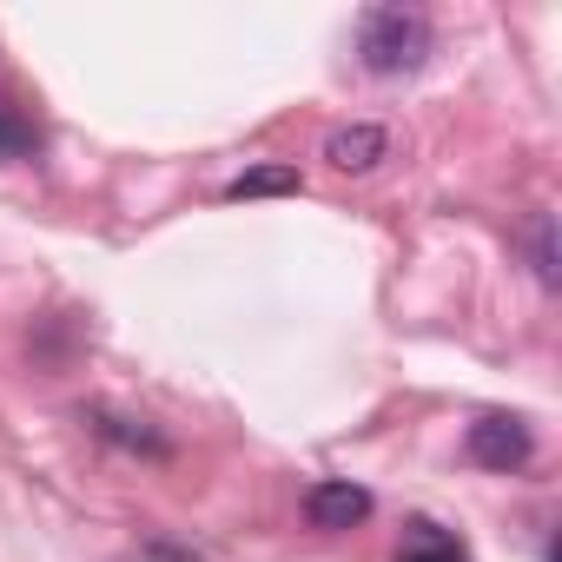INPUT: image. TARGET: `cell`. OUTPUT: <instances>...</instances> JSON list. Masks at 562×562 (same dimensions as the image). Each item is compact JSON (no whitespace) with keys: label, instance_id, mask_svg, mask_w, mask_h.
I'll use <instances>...</instances> for the list:
<instances>
[{"label":"cell","instance_id":"obj_1","mask_svg":"<svg viewBox=\"0 0 562 562\" xmlns=\"http://www.w3.org/2000/svg\"><path fill=\"white\" fill-rule=\"evenodd\" d=\"M424 47H430L424 14H411V8H371V14H364L358 54H364L371 74H411V67L424 60Z\"/></svg>","mask_w":562,"mask_h":562},{"label":"cell","instance_id":"obj_2","mask_svg":"<svg viewBox=\"0 0 562 562\" xmlns=\"http://www.w3.org/2000/svg\"><path fill=\"white\" fill-rule=\"evenodd\" d=\"M470 463H483V470L529 463V424L522 417H476L470 424Z\"/></svg>","mask_w":562,"mask_h":562},{"label":"cell","instance_id":"obj_3","mask_svg":"<svg viewBox=\"0 0 562 562\" xmlns=\"http://www.w3.org/2000/svg\"><path fill=\"white\" fill-rule=\"evenodd\" d=\"M305 516H312V529H358L371 516V490H358V483H312Z\"/></svg>","mask_w":562,"mask_h":562},{"label":"cell","instance_id":"obj_4","mask_svg":"<svg viewBox=\"0 0 562 562\" xmlns=\"http://www.w3.org/2000/svg\"><path fill=\"white\" fill-rule=\"evenodd\" d=\"M325 159H331L338 172H371L378 159H391V133H384V126H338V133L325 139Z\"/></svg>","mask_w":562,"mask_h":562},{"label":"cell","instance_id":"obj_5","mask_svg":"<svg viewBox=\"0 0 562 562\" xmlns=\"http://www.w3.org/2000/svg\"><path fill=\"white\" fill-rule=\"evenodd\" d=\"M271 192H299V166H251L232 179V199H271Z\"/></svg>","mask_w":562,"mask_h":562},{"label":"cell","instance_id":"obj_6","mask_svg":"<svg viewBox=\"0 0 562 562\" xmlns=\"http://www.w3.org/2000/svg\"><path fill=\"white\" fill-rule=\"evenodd\" d=\"M93 424H100V437H113V443H126V450H166L146 424L133 430V417H113V411H93Z\"/></svg>","mask_w":562,"mask_h":562},{"label":"cell","instance_id":"obj_7","mask_svg":"<svg viewBox=\"0 0 562 562\" xmlns=\"http://www.w3.org/2000/svg\"><path fill=\"white\" fill-rule=\"evenodd\" d=\"M27 146H34V126H21L8 106H0V159H21Z\"/></svg>","mask_w":562,"mask_h":562},{"label":"cell","instance_id":"obj_8","mask_svg":"<svg viewBox=\"0 0 562 562\" xmlns=\"http://www.w3.org/2000/svg\"><path fill=\"white\" fill-rule=\"evenodd\" d=\"M536 271H542V285H555V225L549 218L536 225Z\"/></svg>","mask_w":562,"mask_h":562},{"label":"cell","instance_id":"obj_9","mask_svg":"<svg viewBox=\"0 0 562 562\" xmlns=\"http://www.w3.org/2000/svg\"><path fill=\"white\" fill-rule=\"evenodd\" d=\"M404 562H463V549H457V542H443V536H424Z\"/></svg>","mask_w":562,"mask_h":562}]
</instances>
